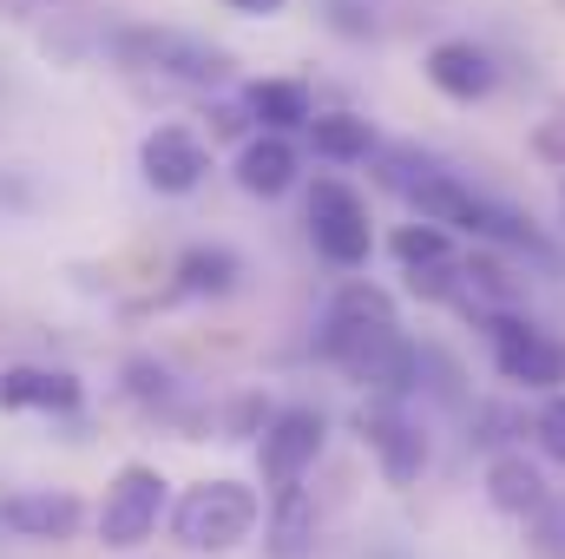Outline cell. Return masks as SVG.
<instances>
[{
    "instance_id": "cell-5",
    "label": "cell",
    "mask_w": 565,
    "mask_h": 559,
    "mask_svg": "<svg viewBox=\"0 0 565 559\" xmlns=\"http://www.w3.org/2000/svg\"><path fill=\"white\" fill-rule=\"evenodd\" d=\"M158 520H164V474L145 467V461H126L113 474L106 500H99V540L113 553H139L145 540L158 534Z\"/></svg>"
},
{
    "instance_id": "cell-2",
    "label": "cell",
    "mask_w": 565,
    "mask_h": 559,
    "mask_svg": "<svg viewBox=\"0 0 565 559\" xmlns=\"http://www.w3.org/2000/svg\"><path fill=\"white\" fill-rule=\"evenodd\" d=\"M257 520H264L257 487L217 474V481H198V487L178 494V507H171V540H178L184 553H231V547H244V540L257 534Z\"/></svg>"
},
{
    "instance_id": "cell-17",
    "label": "cell",
    "mask_w": 565,
    "mask_h": 559,
    "mask_svg": "<svg viewBox=\"0 0 565 559\" xmlns=\"http://www.w3.org/2000/svg\"><path fill=\"white\" fill-rule=\"evenodd\" d=\"M302 133H309V151H316L322 165H355V158L375 151V126L355 119V113H309Z\"/></svg>"
},
{
    "instance_id": "cell-9",
    "label": "cell",
    "mask_w": 565,
    "mask_h": 559,
    "mask_svg": "<svg viewBox=\"0 0 565 559\" xmlns=\"http://www.w3.org/2000/svg\"><path fill=\"white\" fill-rule=\"evenodd\" d=\"M322 415L316 409H277V415L264 421V441H257V461H264V481L270 487H296L309 467H316V454H322Z\"/></svg>"
},
{
    "instance_id": "cell-22",
    "label": "cell",
    "mask_w": 565,
    "mask_h": 559,
    "mask_svg": "<svg viewBox=\"0 0 565 559\" xmlns=\"http://www.w3.org/2000/svg\"><path fill=\"white\" fill-rule=\"evenodd\" d=\"M244 119H250L244 106H211V133H217V139H231V133H244Z\"/></svg>"
},
{
    "instance_id": "cell-16",
    "label": "cell",
    "mask_w": 565,
    "mask_h": 559,
    "mask_svg": "<svg viewBox=\"0 0 565 559\" xmlns=\"http://www.w3.org/2000/svg\"><path fill=\"white\" fill-rule=\"evenodd\" d=\"M237 277H244L237 251H224V244H198V251L178 257V271H171V296H231Z\"/></svg>"
},
{
    "instance_id": "cell-20",
    "label": "cell",
    "mask_w": 565,
    "mask_h": 559,
    "mask_svg": "<svg viewBox=\"0 0 565 559\" xmlns=\"http://www.w3.org/2000/svg\"><path fill=\"white\" fill-rule=\"evenodd\" d=\"M533 434H540L546 461H559V467H565V395H559V389H553V402L533 415Z\"/></svg>"
},
{
    "instance_id": "cell-1",
    "label": "cell",
    "mask_w": 565,
    "mask_h": 559,
    "mask_svg": "<svg viewBox=\"0 0 565 559\" xmlns=\"http://www.w3.org/2000/svg\"><path fill=\"white\" fill-rule=\"evenodd\" d=\"M322 356L362 382L369 395H408L422 382V349L402 336L395 323V303L375 289V283H349L335 303H329V323H322Z\"/></svg>"
},
{
    "instance_id": "cell-24",
    "label": "cell",
    "mask_w": 565,
    "mask_h": 559,
    "mask_svg": "<svg viewBox=\"0 0 565 559\" xmlns=\"http://www.w3.org/2000/svg\"><path fill=\"white\" fill-rule=\"evenodd\" d=\"M559 204H565V184H559Z\"/></svg>"
},
{
    "instance_id": "cell-21",
    "label": "cell",
    "mask_w": 565,
    "mask_h": 559,
    "mask_svg": "<svg viewBox=\"0 0 565 559\" xmlns=\"http://www.w3.org/2000/svg\"><path fill=\"white\" fill-rule=\"evenodd\" d=\"M126 389H132V402H145V409L171 402V376H164L158 362H132V369H126Z\"/></svg>"
},
{
    "instance_id": "cell-6",
    "label": "cell",
    "mask_w": 565,
    "mask_h": 559,
    "mask_svg": "<svg viewBox=\"0 0 565 559\" xmlns=\"http://www.w3.org/2000/svg\"><path fill=\"white\" fill-rule=\"evenodd\" d=\"M480 323H487V336H493V362H500L507 382L540 389V395L565 389V342H553L546 329H533V323H520V316H507V309H480Z\"/></svg>"
},
{
    "instance_id": "cell-12",
    "label": "cell",
    "mask_w": 565,
    "mask_h": 559,
    "mask_svg": "<svg viewBox=\"0 0 565 559\" xmlns=\"http://www.w3.org/2000/svg\"><path fill=\"white\" fill-rule=\"evenodd\" d=\"M79 376L66 369H40V362H13L0 369V409L20 415V409H40V415H73L79 409Z\"/></svg>"
},
{
    "instance_id": "cell-13",
    "label": "cell",
    "mask_w": 565,
    "mask_h": 559,
    "mask_svg": "<svg viewBox=\"0 0 565 559\" xmlns=\"http://www.w3.org/2000/svg\"><path fill=\"white\" fill-rule=\"evenodd\" d=\"M296 145L289 133H257V139L237 151V184L250 191V198H282L289 184H296Z\"/></svg>"
},
{
    "instance_id": "cell-11",
    "label": "cell",
    "mask_w": 565,
    "mask_h": 559,
    "mask_svg": "<svg viewBox=\"0 0 565 559\" xmlns=\"http://www.w3.org/2000/svg\"><path fill=\"white\" fill-rule=\"evenodd\" d=\"M0 527L20 540H66L79 527V494L66 487H20L0 500Z\"/></svg>"
},
{
    "instance_id": "cell-7",
    "label": "cell",
    "mask_w": 565,
    "mask_h": 559,
    "mask_svg": "<svg viewBox=\"0 0 565 559\" xmlns=\"http://www.w3.org/2000/svg\"><path fill=\"white\" fill-rule=\"evenodd\" d=\"M355 428H362V441L375 447V461H382V481H388V487H415V481H422L427 434L402 415V402H395V395H369V402H362V415H355Z\"/></svg>"
},
{
    "instance_id": "cell-3",
    "label": "cell",
    "mask_w": 565,
    "mask_h": 559,
    "mask_svg": "<svg viewBox=\"0 0 565 559\" xmlns=\"http://www.w3.org/2000/svg\"><path fill=\"white\" fill-rule=\"evenodd\" d=\"M113 53L132 66V73H158V80H178V86H224L231 80V53L198 40V33H178V27H119L113 33Z\"/></svg>"
},
{
    "instance_id": "cell-14",
    "label": "cell",
    "mask_w": 565,
    "mask_h": 559,
    "mask_svg": "<svg viewBox=\"0 0 565 559\" xmlns=\"http://www.w3.org/2000/svg\"><path fill=\"white\" fill-rule=\"evenodd\" d=\"M487 500H493L500 514H513V520H533L553 494H546V474H540L526 454H493V461H487Z\"/></svg>"
},
{
    "instance_id": "cell-15",
    "label": "cell",
    "mask_w": 565,
    "mask_h": 559,
    "mask_svg": "<svg viewBox=\"0 0 565 559\" xmlns=\"http://www.w3.org/2000/svg\"><path fill=\"white\" fill-rule=\"evenodd\" d=\"M244 113H250L264 133H296V126H309L316 99H309L302 80H257V86H244Z\"/></svg>"
},
{
    "instance_id": "cell-10",
    "label": "cell",
    "mask_w": 565,
    "mask_h": 559,
    "mask_svg": "<svg viewBox=\"0 0 565 559\" xmlns=\"http://www.w3.org/2000/svg\"><path fill=\"white\" fill-rule=\"evenodd\" d=\"M427 86L440 93V99H454V106H473V99H487L493 86H500V66H493V53L487 46H473V40H434L422 60Z\"/></svg>"
},
{
    "instance_id": "cell-8",
    "label": "cell",
    "mask_w": 565,
    "mask_h": 559,
    "mask_svg": "<svg viewBox=\"0 0 565 559\" xmlns=\"http://www.w3.org/2000/svg\"><path fill=\"white\" fill-rule=\"evenodd\" d=\"M139 171L158 198H191L211 178V145L198 139L191 126H158L139 145Z\"/></svg>"
},
{
    "instance_id": "cell-19",
    "label": "cell",
    "mask_w": 565,
    "mask_h": 559,
    "mask_svg": "<svg viewBox=\"0 0 565 559\" xmlns=\"http://www.w3.org/2000/svg\"><path fill=\"white\" fill-rule=\"evenodd\" d=\"M395 257H402V271L447 264V257H454V238H447V224H427V218H415V224H402V231H395Z\"/></svg>"
},
{
    "instance_id": "cell-18",
    "label": "cell",
    "mask_w": 565,
    "mask_h": 559,
    "mask_svg": "<svg viewBox=\"0 0 565 559\" xmlns=\"http://www.w3.org/2000/svg\"><path fill=\"white\" fill-rule=\"evenodd\" d=\"M309 527H316V507L302 500V481L296 487H277V520H270V553L296 559L309 547Z\"/></svg>"
},
{
    "instance_id": "cell-4",
    "label": "cell",
    "mask_w": 565,
    "mask_h": 559,
    "mask_svg": "<svg viewBox=\"0 0 565 559\" xmlns=\"http://www.w3.org/2000/svg\"><path fill=\"white\" fill-rule=\"evenodd\" d=\"M309 244H316V257H329L335 271H362V264H369V251H375L369 204H362L342 178H316V184H309Z\"/></svg>"
},
{
    "instance_id": "cell-23",
    "label": "cell",
    "mask_w": 565,
    "mask_h": 559,
    "mask_svg": "<svg viewBox=\"0 0 565 559\" xmlns=\"http://www.w3.org/2000/svg\"><path fill=\"white\" fill-rule=\"evenodd\" d=\"M224 7H231V13H244V20H277L289 0H224Z\"/></svg>"
}]
</instances>
